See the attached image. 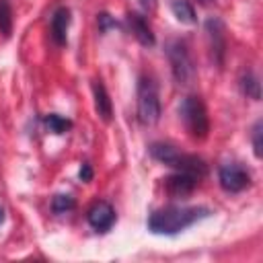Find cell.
<instances>
[{
  "label": "cell",
  "mask_w": 263,
  "mask_h": 263,
  "mask_svg": "<svg viewBox=\"0 0 263 263\" xmlns=\"http://www.w3.org/2000/svg\"><path fill=\"white\" fill-rule=\"evenodd\" d=\"M51 39L58 43V45H64L66 43V35H68V27H70V10L68 8H58L51 16Z\"/></svg>",
  "instance_id": "8fae6325"
},
{
  "label": "cell",
  "mask_w": 263,
  "mask_h": 263,
  "mask_svg": "<svg viewBox=\"0 0 263 263\" xmlns=\"http://www.w3.org/2000/svg\"><path fill=\"white\" fill-rule=\"evenodd\" d=\"M205 216H210V210L201 205H168V208L156 210L148 218V228L154 234L173 236L183 232L185 228H189L191 224L199 222Z\"/></svg>",
  "instance_id": "6da1fadb"
},
{
  "label": "cell",
  "mask_w": 263,
  "mask_h": 263,
  "mask_svg": "<svg viewBox=\"0 0 263 263\" xmlns=\"http://www.w3.org/2000/svg\"><path fill=\"white\" fill-rule=\"evenodd\" d=\"M45 125H47L49 132H53V134H64V132H68V129L72 127V121L66 119V117H62V115L49 113V115H45Z\"/></svg>",
  "instance_id": "9a60e30c"
},
{
  "label": "cell",
  "mask_w": 263,
  "mask_h": 263,
  "mask_svg": "<svg viewBox=\"0 0 263 263\" xmlns=\"http://www.w3.org/2000/svg\"><path fill=\"white\" fill-rule=\"evenodd\" d=\"M78 177H80L82 181H90V179H92V168H90V164H88V162H84V164L80 166Z\"/></svg>",
  "instance_id": "d6986e66"
},
{
  "label": "cell",
  "mask_w": 263,
  "mask_h": 263,
  "mask_svg": "<svg viewBox=\"0 0 263 263\" xmlns=\"http://www.w3.org/2000/svg\"><path fill=\"white\" fill-rule=\"evenodd\" d=\"M127 23H129V29H132L134 37H136L142 45H146V47L154 45V33H152L148 21H146L142 14H138V12H129V14H127Z\"/></svg>",
  "instance_id": "9c48e42d"
},
{
  "label": "cell",
  "mask_w": 263,
  "mask_h": 263,
  "mask_svg": "<svg viewBox=\"0 0 263 263\" xmlns=\"http://www.w3.org/2000/svg\"><path fill=\"white\" fill-rule=\"evenodd\" d=\"M205 31L210 37V49L214 53V60L218 64H222L224 58V49H226V39H224V25L218 18H208L205 23Z\"/></svg>",
  "instance_id": "52a82bcc"
},
{
  "label": "cell",
  "mask_w": 263,
  "mask_h": 263,
  "mask_svg": "<svg viewBox=\"0 0 263 263\" xmlns=\"http://www.w3.org/2000/svg\"><path fill=\"white\" fill-rule=\"evenodd\" d=\"M2 222H4V210L0 208V224H2Z\"/></svg>",
  "instance_id": "44dd1931"
},
{
  "label": "cell",
  "mask_w": 263,
  "mask_h": 263,
  "mask_svg": "<svg viewBox=\"0 0 263 263\" xmlns=\"http://www.w3.org/2000/svg\"><path fill=\"white\" fill-rule=\"evenodd\" d=\"M261 125H263V123H261V119H259V121L255 123V127H253V150H255V156H257V158L263 156V144H261V134H263V132H261Z\"/></svg>",
  "instance_id": "e0dca14e"
},
{
  "label": "cell",
  "mask_w": 263,
  "mask_h": 263,
  "mask_svg": "<svg viewBox=\"0 0 263 263\" xmlns=\"http://www.w3.org/2000/svg\"><path fill=\"white\" fill-rule=\"evenodd\" d=\"M171 10H173V14H175L181 23H185V25H193V23L197 21L195 8H193L187 0H171Z\"/></svg>",
  "instance_id": "7c38bea8"
},
{
  "label": "cell",
  "mask_w": 263,
  "mask_h": 263,
  "mask_svg": "<svg viewBox=\"0 0 263 263\" xmlns=\"http://www.w3.org/2000/svg\"><path fill=\"white\" fill-rule=\"evenodd\" d=\"M138 2H140V6H142V8H146V10L154 8V4H156V0H138Z\"/></svg>",
  "instance_id": "ffe728a7"
},
{
  "label": "cell",
  "mask_w": 263,
  "mask_h": 263,
  "mask_svg": "<svg viewBox=\"0 0 263 263\" xmlns=\"http://www.w3.org/2000/svg\"><path fill=\"white\" fill-rule=\"evenodd\" d=\"M240 86H242V92H245L247 97H251V99H255V101L261 99V84H259V80H257L255 74H251V72L245 74L242 80H240Z\"/></svg>",
  "instance_id": "4fadbf2b"
},
{
  "label": "cell",
  "mask_w": 263,
  "mask_h": 263,
  "mask_svg": "<svg viewBox=\"0 0 263 263\" xmlns=\"http://www.w3.org/2000/svg\"><path fill=\"white\" fill-rule=\"evenodd\" d=\"M0 33L4 37H10L12 33V8L8 0H0Z\"/></svg>",
  "instance_id": "5bb4252c"
},
{
  "label": "cell",
  "mask_w": 263,
  "mask_h": 263,
  "mask_svg": "<svg viewBox=\"0 0 263 263\" xmlns=\"http://www.w3.org/2000/svg\"><path fill=\"white\" fill-rule=\"evenodd\" d=\"M197 183H199L197 177H193L189 173H181V171H177L175 175L164 179V187L171 195H189L197 187Z\"/></svg>",
  "instance_id": "ba28073f"
},
{
  "label": "cell",
  "mask_w": 263,
  "mask_h": 263,
  "mask_svg": "<svg viewBox=\"0 0 263 263\" xmlns=\"http://www.w3.org/2000/svg\"><path fill=\"white\" fill-rule=\"evenodd\" d=\"M86 220L97 232H107L115 222V210H113V205L109 201H97L88 210Z\"/></svg>",
  "instance_id": "8992f818"
},
{
  "label": "cell",
  "mask_w": 263,
  "mask_h": 263,
  "mask_svg": "<svg viewBox=\"0 0 263 263\" xmlns=\"http://www.w3.org/2000/svg\"><path fill=\"white\" fill-rule=\"evenodd\" d=\"M160 119V101L156 86L150 78L142 76L138 82V121L142 125H154Z\"/></svg>",
  "instance_id": "3957f363"
},
{
  "label": "cell",
  "mask_w": 263,
  "mask_h": 263,
  "mask_svg": "<svg viewBox=\"0 0 263 263\" xmlns=\"http://www.w3.org/2000/svg\"><path fill=\"white\" fill-rule=\"evenodd\" d=\"M92 97H95V111H97V115L103 121H111L113 105H111V99L107 95V88L103 86L101 80H95L92 82Z\"/></svg>",
  "instance_id": "30bf717a"
},
{
  "label": "cell",
  "mask_w": 263,
  "mask_h": 263,
  "mask_svg": "<svg viewBox=\"0 0 263 263\" xmlns=\"http://www.w3.org/2000/svg\"><path fill=\"white\" fill-rule=\"evenodd\" d=\"M179 115L183 119V125L187 129V134L193 140H205L210 134V119H208V111L205 105L199 97L189 95L181 101L179 105Z\"/></svg>",
  "instance_id": "7a4b0ae2"
},
{
  "label": "cell",
  "mask_w": 263,
  "mask_h": 263,
  "mask_svg": "<svg viewBox=\"0 0 263 263\" xmlns=\"http://www.w3.org/2000/svg\"><path fill=\"white\" fill-rule=\"evenodd\" d=\"M218 181H220V187L224 191L238 193V191H242V189H247L251 185V175H249V171L242 164L226 162L218 171Z\"/></svg>",
  "instance_id": "5b68a950"
},
{
  "label": "cell",
  "mask_w": 263,
  "mask_h": 263,
  "mask_svg": "<svg viewBox=\"0 0 263 263\" xmlns=\"http://www.w3.org/2000/svg\"><path fill=\"white\" fill-rule=\"evenodd\" d=\"M109 27H117V23L107 14V12H103V14H99V29L105 33Z\"/></svg>",
  "instance_id": "ac0fdd59"
},
{
  "label": "cell",
  "mask_w": 263,
  "mask_h": 263,
  "mask_svg": "<svg viewBox=\"0 0 263 263\" xmlns=\"http://www.w3.org/2000/svg\"><path fill=\"white\" fill-rule=\"evenodd\" d=\"M166 55H168L175 80L179 84H191L193 78H195V66H193V60H191V53H189L187 45L183 41L175 39L166 45Z\"/></svg>",
  "instance_id": "277c9868"
},
{
  "label": "cell",
  "mask_w": 263,
  "mask_h": 263,
  "mask_svg": "<svg viewBox=\"0 0 263 263\" xmlns=\"http://www.w3.org/2000/svg\"><path fill=\"white\" fill-rule=\"evenodd\" d=\"M74 205H76V201H74L72 195H64V193H60V195H55V197L51 199V210H53L55 214H64V212L72 210Z\"/></svg>",
  "instance_id": "2e32d148"
}]
</instances>
